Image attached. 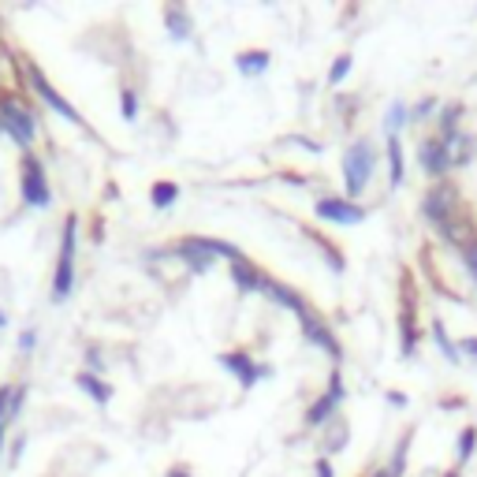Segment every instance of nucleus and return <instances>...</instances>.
Returning a JSON list of instances; mask_svg holds the SVG:
<instances>
[{
	"instance_id": "nucleus-12",
	"label": "nucleus",
	"mask_w": 477,
	"mask_h": 477,
	"mask_svg": "<svg viewBox=\"0 0 477 477\" xmlns=\"http://www.w3.org/2000/svg\"><path fill=\"white\" fill-rule=\"evenodd\" d=\"M418 168L436 183V179H448L452 172V153H448V142H444L436 131L418 138Z\"/></svg>"
},
{
	"instance_id": "nucleus-8",
	"label": "nucleus",
	"mask_w": 477,
	"mask_h": 477,
	"mask_svg": "<svg viewBox=\"0 0 477 477\" xmlns=\"http://www.w3.org/2000/svg\"><path fill=\"white\" fill-rule=\"evenodd\" d=\"M299 336H302L310 347H317V351H325V355L332 358V366L343 362V343H339L336 329H332L317 310H310V313L299 317Z\"/></svg>"
},
{
	"instance_id": "nucleus-35",
	"label": "nucleus",
	"mask_w": 477,
	"mask_h": 477,
	"mask_svg": "<svg viewBox=\"0 0 477 477\" xmlns=\"http://www.w3.org/2000/svg\"><path fill=\"white\" fill-rule=\"evenodd\" d=\"M313 477H336V466H332L329 455H321V459L313 463Z\"/></svg>"
},
{
	"instance_id": "nucleus-23",
	"label": "nucleus",
	"mask_w": 477,
	"mask_h": 477,
	"mask_svg": "<svg viewBox=\"0 0 477 477\" xmlns=\"http://www.w3.org/2000/svg\"><path fill=\"white\" fill-rule=\"evenodd\" d=\"M176 202H179V183H172V179H157V183L149 186V205H153L157 213H168Z\"/></svg>"
},
{
	"instance_id": "nucleus-20",
	"label": "nucleus",
	"mask_w": 477,
	"mask_h": 477,
	"mask_svg": "<svg viewBox=\"0 0 477 477\" xmlns=\"http://www.w3.org/2000/svg\"><path fill=\"white\" fill-rule=\"evenodd\" d=\"M165 30L172 34V42H190V34H195V19H190V12L183 5H168L165 8Z\"/></svg>"
},
{
	"instance_id": "nucleus-30",
	"label": "nucleus",
	"mask_w": 477,
	"mask_h": 477,
	"mask_svg": "<svg viewBox=\"0 0 477 477\" xmlns=\"http://www.w3.org/2000/svg\"><path fill=\"white\" fill-rule=\"evenodd\" d=\"M351 68H355V52H339L329 68V86H339L347 75H351Z\"/></svg>"
},
{
	"instance_id": "nucleus-7",
	"label": "nucleus",
	"mask_w": 477,
	"mask_h": 477,
	"mask_svg": "<svg viewBox=\"0 0 477 477\" xmlns=\"http://www.w3.org/2000/svg\"><path fill=\"white\" fill-rule=\"evenodd\" d=\"M168 250H172V258H179L195 276L213 272V265L220 262L216 250H213V235H183V239H176Z\"/></svg>"
},
{
	"instance_id": "nucleus-13",
	"label": "nucleus",
	"mask_w": 477,
	"mask_h": 477,
	"mask_svg": "<svg viewBox=\"0 0 477 477\" xmlns=\"http://www.w3.org/2000/svg\"><path fill=\"white\" fill-rule=\"evenodd\" d=\"M406 291H410V276H403V306H399V355H403V358H415V355H418V343H422V332H418L415 299H410Z\"/></svg>"
},
{
	"instance_id": "nucleus-19",
	"label": "nucleus",
	"mask_w": 477,
	"mask_h": 477,
	"mask_svg": "<svg viewBox=\"0 0 477 477\" xmlns=\"http://www.w3.org/2000/svg\"><path fill=\"white\" fill-rule=\"evenodd\" d=\"M75 385H79V388H82L93 403H98V406H109V403H112V396H116V392H112V385H109L105 377L86 373V369H79V373H75Z\"/></svg>"
},
{
	"instance_id": "nucleus-11",
	"label": "nucleus",
	"mask_w": 477,
	"mask_h": 477,
	"mask_svg": "<svg viewBox=\"0 0 477 477\" xmlns=\"http://www.w3.org/2000/svg\"><path fill=\"white\" fill-rule=\"evenodd\" d=\"M26 79H30V86H34V93H38V98L56 112V116H63V119H68V123H75V127H82V131H86V119H82V112L68 101V98H63V93L45 79V72L38 68V63H26Z\"/></svg>"
},
{
	"instance_id": "nucleus-2",
	"label": "nucleus",
	"mask_w": 477,
	"mask_h": 477,
	"mask_svg": "<svg viewBox=\"0 0 477 477\" xmlns=\"http://www.w3.org/2000/svg\"><path fill=\"white\" fill-rule=\"evenodd\" d=\"M75 253H79V216L72 213L63 220L60 232V253H56V272H52V302H68L75 291Z\"/></svg>"
},
{
	"instance_id": "nucleus-39",
	"label": "nucleus",
	"mask_w": 477,
	"mask_h": 477,
	"mask_svg": "<svg viewBox=\"0 0 477 477\" xmlns=\"http://www.w3.org/2000/svg\"><path fill=\"white\" fill-rule=\"evenodd\" d=\"M23 444H26V436H19V440H15V448H12V455H8V463H12V466L23 459Z\"/></svg>"
},
{
	"instance_id": "nucleus-1",
	"label": "nucleus",
	"mask_w": 477,
	"mask_h": 477,
	"mask_svg": "<svg viewBox=\"0 0 477 477\" xmlns=\"http://www.w3.org/2000/svg\"><path fill=\"white\" fill-rule=\"evenodd\" d=\"M377 146L366 138V135H358L355 142H347V149H343V161H339V168H343V190H347V198H362L366 190H369V183H373V172H377Z\"/></svg>"
},
{
	"instance_id": "nucleus-16",
	"label": "nucleus",
	"mask_w": 477,
	"mask_h": 477,
	"mask_svg": "<svg viewBox=\"0 0 477 477\" xmlns=\"http://www.w3.org/2000/svg\"><path fill=\"white\" fill-rule=\"evenodd\" d=\"M272 68V52L269 49H239L235 52V72L246 79H258Z\"/></svg>"
},
{
	"instance_id": "nucleus-33",
	"label": "nucleus",
	"mask_w": 477,
	"mask_h": 477,
	"mask_svg": "<svg viewBox=\"0 0 477 477\" xmlns=\"http://www.w3.org/2000/svg\"><path fill=\"white\" fill-rule=\"evenodd\" d=\"M12 396H15V388H0V429L15 425L12 422Z\"/></svg>"
},
{
	"instance_id": "nucleus-28",
	"label": "nucleus",
	"mask_w": 477,
	"mask_h": 477,
	"mask_svg": "<svg viewBox=\"0 0 477 477\" xmlns=\"http://www.w3.org/2000/svg\"><path fill=\"white\" fill-rule=\"evenodd\" d=\"M477 452V425H463L455 436V470H463Z\"/></svg>"
},
{
	"instance_id": "nucleus-27",
	"label": "nucleus",
	"mask_w": 477,
	"mask_h": 477,
	"mask_svg": "<svg viewBox=\"0 0 477 477\" xmlns=\"http://www.w3.org/2000/svg\"><path fill=\"white\" fill-rule=\"evenodd\" d=\"M306 235H310V239L317 243V250H321V258L329 262V269H332V272L339 276V272L347 269V258H343V250H339V246H336L332 239H325V235H317V232H310V228H306Z\"/></svg>"
},
{
	"instance_id": "nucleus-5",
	"label": "nucleus",
	"mask_w": 477,
	"mask_h": 477,
	"mask_svg": "<svg viewBox=\"0 0 477 477\" xmlns=\"http://www.w3.org/2000/svg\"><path fill=\"white\" fill-rule=\"evenodd\" d=\"M19 195L26 209H49L52 205V186L45 176V165L38 153H23L19 161Z\"/></svg>"
},
{
	"instance_id": "nucleus-14",
	"label": "nucleus",
	"mask_w": 477,
	"mask_h": 477,
	"mask_svg": "<svg viewBox=\"0 0 477 477\" xmlns=\"http://www.w3.org/2000/svg\"><path fill=\"white\" fill-rule=\"evenodd\" d=\"M262 295H265L269 302H276L280 310H291L295 317H302V313L313 310L299 288H291V283H283V280H276V276H269V272H265V283H262Z\"/></svg>"
},
{
	"instance_id": "nucleus-22",
	"label": "nucleus",
	"mask_w": 477,
	"mask_h": 477,
	"mask_svg": "<svg viewBox=\"0 0 477 477\" xmlns=\"http://www.w3.org/2000/svg\"><path fill=\"white\" fill-rule=\"evenodd\" d=\"M415 436H418V425L403 429V433H399V440H396V448H392V459L385 463L396 477H403V473H406V459H410V444H415Z\"/></svg>"
},
{
	"instance_id": "nucleus-34",
	"label": "nucleus",
	"mask_w": 477,
	"mask_h": 477,
	"mask_svg": "<svg viewBox=\"0 0 477 477\" xmlns=\"http://www.w3.org/2000/svg\"><path fill=\"white\" fill-rule=\"evenodd\" d=\"M459 355H463V362L466 358H477V336H463L459 339Z\"/></svg>"
},
{
	"instance_id": "nucleus-9",
	"label": "nucleus",
	"mask_w": 477,
	"mask_h": 477,
	"mask_svg": "<svg viewBox=\"0 0 477 477\" xmlns=\"http://www.w3.org/2000/svg\"><path fill=\"white\" fill-rule=\"evenodd\" d=\"M216 362L224 366V373H232V377L239 380V388H243V392L258 388L265 377H272V366H269V362H253V355L246 351V347H232V351H224Z\"/></svg>"
},
{
	"instance_id": "nucleus-29",
	"label": "nucleus",
	"mask_w": 477,
	"mask_h": 477,
	"mask_svg": "<svg viewBox=\"0 0 477 477\" xmlns=\"http://www.w3.org/2000/svg\"><path fill=\"white\" fill-rule=\"evenodd\" d=\"M138 90L135 86H119V116L127 119V123H135L138 119Z\"/></svg>"
},
{
	"instance_id": "nucleus-3",
	"label": "nucleus",
	"mask_w": 477,
	"mask_h": 477,
	"mask_svg": "<svg viewBox=\"0 0 477 477\" xmlns=\"http://www.w3.org/2000/svg\"><path fill=\"white\" fill-rule=\"evenodd\" d=\"M463 209H466V205H463V195H459V186H455L452 176H448V179L429 183V186H425V195H422V202H418L422 220H425V224H433V228L448 224V220H452L455 213H463Z\"/></svg>"
},
{
	"instance_id": "nucleus-41",
	"label": "nucleus",
	"mask_w": 477,
	"mask_h": 477,
	"mask_svg": "<svg viewBox=\"0 0 477 477\" xmlns=\"http://www.w3.org/2000/svg\"><path fill=\"white\" fill-rule=\"evenodd\" d=\"M373 477H396V473H392L388 466H380V470H373Z\"/></svg>"
},
{
	"instance_id": "nucleus-26",
	"label": "nucleus",
	"mask_w": 477,
	"mask_h": 477,
	"mask_svg": "<svg viewBox=\"0 0 477 477\" xmlns=\"http://www.w3.org/2000/svg\"><path fill=\"white\" fill-rule=\"evenodd\" d=\"M385 157H388V172H392V186H403L406 179V157H403V142L396 135H388V146H385Z\"/></svg>"
},
{
	"instance_id": "nucleus-24",
	"label": "nucleus",
	"mask_w": 477,
	"mask_h": 477,
	"mask_svg": "<svg viewBox=\"0 0 477 477\" xmlns=\"http://www.w3.org/2000/svg\"><path fill=\"white\" fill-rule=\"evenodd\" d=\"M429 332H433V339H436V347H440V355L448 358L452 366H463V355H459V339H452V336H448V329H444V321H440V317H433Z\"/></svg>"
},
{
	"instance_id": "nucleus-31",
	"label": "nucleus",
	"mask_w": 477,
	"mask_h": 477,
	"mask_svg": "<svg viewBox=\"0 0 477 477\" xmlns=\"http://www.w3.org/2000/svg\"><path fill=\"white\" fill-rule=\"evenodd\" d=\"M433 112H440V98H433V93H425L422 101L410 105V123H425Z\"/></svg>"
},
{
	"instance_id": "nucleus-40",
	"label": "nucleus",
	"mask_w": 477,
	"mask_h": 477,
	"mask_svg": "<svg viewBox=\"0 0 477 477\" xmlns=\"http://www.w3.org/2000/svg\"><path fill=\"white\" fill-rule=\"evenodd\" d=\"M388 403H392V406H399V410H403V406H406V396H403V392H396V388H392V392H388Z\"/></svg>"
},
{
	"instance_id": "nucleus-4",
	"label": "nucleus",
	"mask_w": 477,
	"mask_h": 477,
	"mask_svg": "<svg viewBox=\"0 0 477 477\" xmlns=\"http://www.w3.org/2000/svg\"><path fill=\"white\" fill-rule=\"evenodd\" d=\"M343 399H347V385H343V369L339 366H332V373H329V388L317 396L310 406H306V415H302V425L310 429V433H321L336 415H339V406H343Z\"/></svg>"
},
{
	"instance_id": "nucleus-18",
	"label": "nucleus",
	"mask_w": 477,
	"mask_h": 477,
	"mask_svg": "<svg viewBox=\"0 0 477 477\" xmlns=\"http://www.w3.org/2000/svg\"><path fill=\"white\" fill-rule=\"evenodd\" d=\"M463 101H444L440 105V112H436V135L444 138V142H452L459 131H463Z\"/></svg>"
},
{
	"instance_id": "nucleus-21",
	"label": "nucleus",
	"mask_w": 477,
	"mask_h": 477,
	"mask_svg": "<svg viewBox=\"0 0 477 477\" xmlns=\"http://www.w3.org/2000/svg\"><path fill=\"white\" fill-rule=\"evenodd\" d=\"M448 153H452V168H466V165H473V157H477V138L470 131H459L448 142Z\"/></svg>"
},
{
	"instance_id": "nucleus-25",
	"label": "nucleus",
	"mask_w": 477,
	"mask_h": 477,
	"mask_svg": "<svg viewBox=\"0 0 477 477\" xmlns=\"http://www.w3.org/2000/svg\"><path fill=\"white\" fill-rule=\"evenodd\" d=\"M406 123H410V105H406L403 98H392L388 109H385V138H388V135L399 138V131H403Z\"/></svg>"
},
{
	"instance_id": "nucleus-32",
	"label": "nucleus",
	"mask_w": 477,
	"mask_h": 477,
	"mask_svg": "<svg viewBox=\"0 0 477 477\" xmlns=\"http://www.w3.org/2000/svg\"><path fill=\"white\" fill-rule=\"evenodd\" d=\"M459 258H463V265H466V272H470V276L477 280V235H473V239H470V243H466L463 250H459Z\"/></svg>"
},
{
	"instance_id": "nucleus-6",
	"label": "nucleus",
	"mask_w": 477,
	"mask_h": 477,
	"mask_svg": "<svg viewBox=\"0 0 477 477\" xmlns=\"http://www.w3.org/2000/svg\"><path fill=\"white\" fill-rule=\"evenodd\" d=\"M0 131H5L23 153H30V146H34V138H38V116L26 112L12 98H0Z\"/></svg>"
},
{
	"instance_id": "nucleus-17",
	"label": "nucleus",
	"mask_w": 477,
	"mask_h": 477,
	"mask_svg": "<svg viewBox=\"0 0 477 477\" xmlns=\"http://www.w3.org/2000/svg\"><path fill=\"white\" fill-rule=\"evenodd\" d=\"M347 444H351V422H347L343 415H336V418L321 429V452H325V455H339Z\"/></svg>"
},
{
	"instance_id": "nucleus-38",
	"label": "nucleus",
	"mask_w": 477,
	"mask_h": 477,
	"mask_svg": "<svg viewBox=\"0 0 477 477\" xmlns=\"http://www.w3.org/2000/svg\"><path fill=\"white\" fill-rule=\"evenodd\" d=\"M165 477H195V470H190L186 463H172V466L165 470Z\"/></svg>"
},
{
	"instance_id": "nucleus-42",
	"label": "nucleus",
	"mask_w": 477,
	"mask_h": 477,
	"mask_svg": "<svg viewBox=\"0 0 477 477\" xmlns=\"http://www.w3.org/2000/svg\"><path fill=\"white\" fill-rule=\"evenodd\" d=\"M0 329H8V313L5 310H0Z\"/></svg>"
},
{
	"instance_id": "nucleus-37",
	"label": "nucleus",
	"mask_w": 477,
	"mask_h": 477,
	"mask_svg": "<svg viewBox=\"0 0 477 477\" xmlns=\"http://www.w3.org/2000/svg\"><path fill=\"white\" fill-rule=\"evenodd\" d=\"M34 343H38V332L34 329H26L23 336H19V351L26 355V351H34Z\"/></svg>"
},
{
	"instance_id": "nucleus-36",
	"label": "nucleus",
	"mask_w": 477,
	"mask_h": 477,
	"mask_svg": "<svg viewBox=\"0 0 477 477\" xmlns=\"http://www.w3.org/2000/svg\"><path fill=\"white\" fill-rule=\"evenodd\" d=\"M283 142H291V146H302V149H310V153H321V146H317L313 138H306V135H288Z\"/></svg>"
},
{
	"instance_id": "nucleus-15",
	"label": "nucleus",
	"mask_w": 477,
	"mask_h": 477,
	"mask_svg": "<svg viewBox=\"0 0 477 477\" xmlns=\"http://www.w3.org/2000/svg\"><path fill=\"white\" fill-rule=\"evenodd\" d=\"M228 269H232V283H235V288H239L243 295H262L265 269H262L258 262H250L246 253H243V258H235V262H232Z\"/></svg>"
},
{
	"instance_id": "nucleus-10",
	"label": "nucleus",
	"mask_w": 477,
	"mask_h": 477,
	"mask_svg": "<svg viewBox=\"0 0 477 477\" xmlns=\"http://www.w3.org/2000/svg\"><path fill=\"white\" fill-rule=\"evenodd\" d=\"M313 216L325 220V224H343V228H355L369 216L362 202H351L347 195H321L313 202Z\"/></svg>"
}]
</instances>
